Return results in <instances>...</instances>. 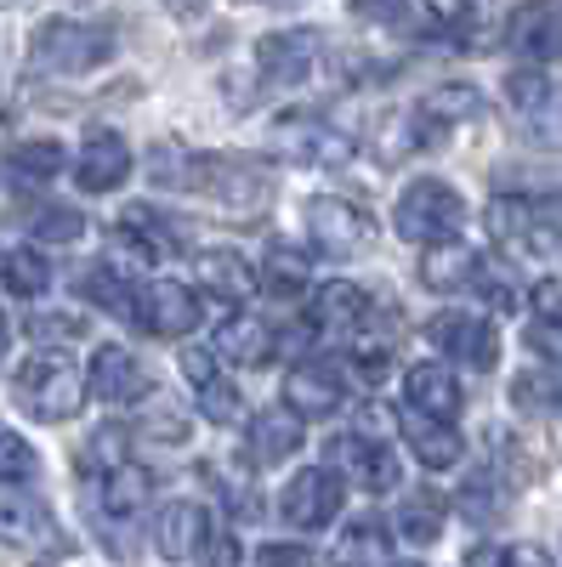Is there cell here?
Returning a JSON list of instances; mask_svg holds the SVG:
<instances>
[{"instance_id":"cell-1","label":"cell","mask_w":562,"mask_h":567,"mask_svg":"<svg viewBox=\"0 0 562 567\" xmlns=\"http://www.w3.org/2000/svg\"><path fill=\"white\" fill-rule=\"evenodd\" d=\"M154 154H160L165 165H176V171L154 176L160 187L205 194V199H216V205H227V210H239V216H251V210L267 205V176L251 171V165H239V159H222V154H182V148H154Z\"/></svg>"},{"instance_id":"cell-2","label":"cell","mask_w":562,"mask_h":567,"mask_svg":"<svg viewBox=\"0 0 562 567\" xmlns=\"http://www.w3.org/2000/svg\"><path fill=\"white\" fill-rule=\"evenodd\" d=\"M109 58H114V34L80 18H45L29 34V63L40 74H91Z\"/></svg>"},{"instance_id":"cell-3","label":"cell","mask_w":562,"mask_h":567,"mask_svg":"<svg viewBox=\"0 0 562 567\" xmlns=\"http://www.w3.org/2000/svg\"><path fill=\"white\" fill-rule=\"evenodd\" d=\"M392 227L403 233L409 245H449V239H460V227H466V199L454 194L449 182H438V176H420V182H409L403 194H398V210H392Z\"/></svg>"},{"instance_id":"cell-4","label":"cell","mask_w":562,"mask_h":567,"mask_svg":"<svg viewBox=\"0 0 562 567\" xmlns=\"http://www.w3.org/2000/svg\"><path fill=\"white\" fill-rule=\"evenodd\" d=\"M18 409L29 420H45V425H58V420H74L80 403H85V381H80V369L58 352H34L23 369H18Z\"/></svg>"},{"instance_id":"cell-5","label":"cell","mask_w":562,"mask_h":567,"mask_svg":"<svg viewBox=\"0 0 562 567\" xmlns=\"http://www.w3.org/2000/svg\"><path fill=\"white\" fill-rule=\"evenodd\" d=\"M149 494H154V483H149V471L136 465V460H125V465H114V471H103V477H98V494H91V523H103L114 556H131L120 534L136 523V516H143Z\"/></svg>"},{"instance_id":"cell-6","label":"cell","mask_w":562,"mask_h":567,"mask_svg":"<svg viewBox=\"0 0 562 567\" xmlns=\"http://www.w3.org/2000/svg\"><path fill=\"white\" fill-rule=\"evenodd\" d=\"M489 239H494L511 261H551V256H562L556 227H551L545 210L529 205V199H494V205H489Z\"/></svg>"},{"instance_id":"cell-7","label":"cell","mask_w":562,"mask_h":567,"mask_svg":"<svg viewBox=\"0 0 562 567\" xmlns=\"http://www.w3.org/2000/svg\"><path fill=\"white\" fill-rule=\"evenodd\" d=\"M341 505H347V483L336 477L330 465L296 471V477L285 483V494H278V516H285L290 528H302V534L330 528L336 516H341Z\"/></svg>"},{"instance_id":"cell-8","label":"cell","mask_w":562,"mask_h":567,"mask_svg":"<svg viewBox=\"0 0 562 567\" xmlns=\"http://www.w3.org/2000/svg\"><path fill=\"white\" fill-rule=\"evenodd\" d=\"M307 239L318 256L330 261H352L375 245V221L352 205V199H313L307 205Z\"/></svg>"},{"instance_id":"cell-9","label":"cell","mask_w":562,"mask_h":567,"mask_svg":"<svg viewBox=\"0 0 562 567\" xmlns=\"http://www.w3.org/2000/svg\"><path fill=\"white\" fill-rule=\"evenodd\" d=\"M273 142H278V154H285V159L318 165V171H341V165L358 154V142H352L347 131L324 125V120H313V114H285V120H278V131H273Z\"/></svg>"},{"instance_id":"cell-10","label":"cell","mask_w":562,"mask_h":567,"mask_svg":"<svg viewBox=\"0 0 562 567\" xmlns=\"http://www.w3.org/2000/svg\"><path fill=\"white\" fill-rule=\"evenodd\" d=\"M324 58V34L318 29H273L256 40V69L267 85H307Z\"/></svg>"},{"instance_id":"cell-11","label":"cell","mask_w":562,"mask_h":567,"mask_svg":"<svg viewBox=\"0 0 562 567\" xmlns=\"http://www.w3.org/2000/svg\"><path fill=\"white\" fill-rule=\"evenodd\" d=\"M0 545H18V550H34V556H63L69 550L58 516L18 488H0Z\"/></svg>"},{"instance_id":"cell-12","label":"cell","mask_w":562,"mask_h":567,"mask_svg":"<svg viewBox=\"0 0 562 567\" xmlns=\"http://www.w3.org/2000/svg\"><path fill=\"white\" fill-rule=\"evenodd\" d=\"M131 318L143 323L149 336H160V341H187L200 329V296L187 290V284H176V278H154L149 290L136 296Z\"/></svg>"},{"instance_id":"cell-13","label":"cell","mask_w":562,"mask_h":567,"mask_svg":"<svg viewBox=\"0 0 562 567\" xmlns=\"http://www.w3.org/2000/svg\"><path fill=\"white\" fill-rule=\"evenodd\" d=\"M330 471L341 483H358L364 494L398 488V454L387 443H375V437H358V432L330 437Z\"/></svg>"},{"instance_id":"cell-14","label":"cell","mask_w":562,"mask_h":567,"mask_svg":"<svg viewBox=\"0 0 562 567\" xmlns=\"http://www.w3.org/2000/svg\"><path fill=\"white\" fill-rule=\"evenodd\" d=\"M505 45L518 58H529L534 69L562 58V0H523V7L505 18Z\"/></svg>"},{"instance_id":"cell-15","label":"cell","mask_w":562,"mask_h":567,"mask_svg":"<svg viewBox=\"0 0 562 567\" xmlns=\"http://www.w3.org/2000/svg\"><path fill=\"white\" fill-rule=\"evenodd\" d=\"M427 336H432L438 352H449L466 369H494L500 363V336H494V323L478 318V312H443V318H432Z\"/></svg>"},{"instance_id":"cell-16","label":"cell","mask_w":562,"mask_h":567,"mask_svg":"<svg viewBox=\"0 0 562 567\" xmlns=\"http://www.w3.org/2000/svg\"><path fill=\"white\" fill-rule=\"evenodd\" d=\"M85 386H91V398L98 403H114V409H125V403H143V392H149V369L136 363L125 347H98L91 352V369H85Z\"/></svg>"},{"instance_id":"cell-17","label":"cell","mask_w":562,"mask_h":567,"mask_svg":"<svg viewBox=\"0 0 562 567\" xmlns=\"http://www.w3.org/2000/svg\"><path fill=\"white\" fill-rule=\"evenodd\" d=\"M347 398V381H341V369L336 363H324V358H307L285 374V409H296L302 420H324V414H336Z\"/></svg>"},{"instance_id":"cell-18","label":"cell","mask_w":562,"mask_h":567,"mask_svg":"<svg viewBox=\"0 0 562 567\" xmlns=\"http://www.w3.org/2000/svg\"><path fill=\"white\" fill-rule=\"evenodd\" d=\"M131 176V148L120 131H85L80 159H74V182L85 194H114V187Z\"/></svg>"},{"instance_id":"cell-19","label":"cell","mask_w":562,"mask_h":567,"mask_svg":"<svg viewBox=\"0 0 562 567\" xmlns=\"http://www.w3.org/2000/svg\"><path fill=\"white\" fill-rule=\"evenodd\" d=\"M364 318H369V296L358 290V284H347V278L318 284L313 301H307V329H313V336H324V341L352 336Z\"/></svg>"},{"instance_id":"cell-20","label":"cell","mask_w":562,"mask_h":567,"mask_svg":"<svg viewBox=\"0 0 562 567\" xmlns=\"http://www.w3.org/2000/svg\"><path fill=\"white\" fill-rule=\"evenodd\" d=\"M205 539H211V516L200 499H171L154 523V545L165 561H200L205 556Z\"/></svg>"},{"instance_id":"cell-21","label":"cell","mask_w":562,"mask_h":567,"mask_svg":"<svg viewBox=\"0 0 562 567\" xmlns=\"http://www.w3.org/2000/svg\"><path fill=\"white\" fill-rule=\"evenodd\" d=\"M398 425H403L409 454H415L420 465H427V471H449V465H460L466 443H460V432H454L449 420H432V414H420V409H409V403H403Z\"/></svg>"},{"instance_id":"cell-22","label":"cell","mask_w":562,"mask_h":567,"mask_svg":"<svg viewBox=\"0 0 562 567\" xmlns=\"http://www.w3.org/2000/svg\"><path fill=\"white\" fill-rule=\"evenodd\" d=\"M403 398H409V409L432 414V420H449V425H454V414H460V403H466L449 363H415V369L403 374Z\"/></svg>"},{"instance_id":"cell-23","label":"cell","mask_w":562,"mask_h":567,"mask_svg":"<svg viewBox=\"0 0 562 567\" xmlns=\"http://www.w3.org/2000/svg\"><path fill=\"white\" fill-rule=\"evenodd\" d=\"M194 272H200V284H205L216 301L245 307V301L256 296V267H251L239 250H205V256L194 261Z\"/></svg>"},{"instance_id":"cell-24","label":"cell","mask_w":562,"mask_h":567,"mask_svg":"<svg viewBox=\"0 0 562 567\" xmlns=\"http://www.w3.org/2000/svg\"><path fill=\"white\" fill-rule=\"evenodd\" d=\"M222 363H245V369H256V363H267L273 352H278V341H273V329L262 323V318H251V312H233L222 329H216V347H211Z\"/></svg>"},{"instance_id":"cell-25","label":"cell","mask_w":562,"mask_h":567,"mask_svg":"<svg viewBox=\"0 0 562 567\" xmlns=\"http://www.w3.org/2000/svg\"><path fill=\"white\" fill-rule=\"evenodd\" d=\"M302 449V414L285 409V403H273L251 420V460L256 465H278V460H290Z\"/></svg>"},{"instance_id":"cell-26","label":"cell","mask_w":562,"mask_h":567,"mask_svg":"<svg viewBox=\"0 0 562 567\" xmlns=\"http://www.w3.org/2000/svg\"><path fill=\"white\" fill-rule=\"evenodd\" d=\"M387 556H392V534H387L381 516H352L347 534L336 539L341 567H387Z\"/></svg>"},{"instance_id":"cell-27","label":"cell","mask_w":562,"mask_h":567,"mask_svg":"<svg viewBox=\"0 0 562 567\" xmlns=\"http://www.w3.org/2000/svg\"><path fill=\"white\" fill-rule=\"evenodd\" d=\"M307 278H313V267H307V256L296 245H267L262 272H256V290H267L278 301H296L307 290Z\"/></svg>"},{"instance_id":"cell-28","label":"cell","mask_w":562,"mask_h":567,"mask_svg":"<svg viewBox=\"0 0 562 567\" xmlns=\"http://www.w3.org/2000/svg\"><path fill=\"white\" fill-rule=\"evenodd\" d=\"M443 523H449V505H443V494H432V488H415V494L398 505V534H403L409 545H438V539H443Z\"/></svg>"},{"instance_id":"cell-29","label":"cell","mask_w":562,"mask_h":567,"mask_svg":"<svg viewBox=\"0 0 562 567\" xmlns=\"http://www.w3.org/2000/svg\"><path fill=\"white\" fill-rule=\"evenodd\" d=\"M472 272H478V250H466L460 239L432 245L427 261H420V284H427V290H466Z\"/></svg>"},{"instance_id":"cell-30","label":"cell","mask_w":562,"mask_h":567,"mask_svg":"<svg viewBox=\"0 0 562 567\" xmlns=\"http://www.w3.org/2000/svg\"><path fill=\"white\" fill-rule=\"evenodd\" d=\"M511 403L523 414H545V420H562V369H529L511 381Z\"/></svg>"},{"instance_id":"cell-31","label":"cell","mask_w":562,"mask_h":567,"mask_svg":"<svg viewBox=\"0 0 562 567\" xmlns=\"http://www.w3.org/2000/svg\"><path fill=\"white\" fill-rule=\"evenodd\" d=\"M7 171L23 176V182H58V176L69 171V154H63V142H52V136L18 142V148L7 154Z\"/></svg>"},{"instance_id":"cell-32","label":"cell","mask_w":562,"mask_h":567,"mask_svg":"<svg viewBox=\"0 0 562 567\" xmlns=\"http://www.w3.org/2000/svg\"><path fill=\"white\" fill-rule=\"evenodd\" d=\"M415 109L443 131V125H460V120H478V114H483V97H478L472 85H438V91H427Z\"/></svg>"},{"instance_id":"cell-33","label":"cell","mask_w":562,"mask_h":567,"mask_svg":"<svg viewBox=\"0 0 562 567\" xmlns=\"http://www.w3.org/2000/svg\"><path fill=\"white\" fill-rule=\"evenodd\" d=\"M0 284L29 301V296H40L45 284H52V261H45L40 250H7L0 256Z\"/></svg>"},{"instance_id":"cell-34","label":"cell","mask_w":562,"mask_h":567,"mask_svg":"<svg viewBox=\"0 0 562 567\" xmlns=\"http://www.w3.org/2000/svg\"><path fill=\"white\" fill-rule=\"evenodd\" d=\"M40 477V454L12 432V425H0V488H23Z\"/></svg>"},{"instance_id":"cell-35","label":"cell","mask_w":562,"mask_h":567,"mask_svg":"<svg viewBox=\"0 0 562 567\" xmlns=\"http://www.w3.org/2000/svg\"><path fill=\"white\" fill-rule=\"evenodd\" d=\"M80 296L98 301V307L114 312V318H131V307H136V296L125 290V278H120L114 267H91V272L80 278Z\"/></svg>"},{"instance_id":"cell-36","label":"cell","mask_w":562,"mask_h":567,"mask_svg":"<svg viewBox=\"0 0 562 567\" xmlns=\"http://www.w3.org/2000/svg\"><path fill=\"white\" fill-rule=\"evenodd\" d=\"M466 290H478L494 312H518V284H511V272H505V261H489V256H478V272H472V284Z\"/></svg>"},{"instance_id":"cell-37","label":"cell","mask_w":562,"mask_h":567,"mask_svg":"<svg viewBox=\"0 0 562 567\" xmlns=\"http://www.w3.org/2000/svg\"><path fill=\"white\" fill-rule=\"evenodd\" d=\"M551 91H556V80H551L545 69H534V63H529V69H511V74H505V103L518 109V114H534V109H540V103L551 97Z\"/></svg>"},{"instance_id":"cell-38","label":"cell","mask_w":562,"mask_h":567,"mask_svg":"<svg viewBox=\"0 0 562 567\" xmlns=\"http://www.w3.org/2000/svg\"><path fill=\"white\" fill-rule=\"evenodd\" d=\"M200 414L211 425H233V420L245 414V392L233 386V381H222V374H211V381L200 386Z\"/></svg>"},{"instance_id":"cell-39","label":"cell","mask_w":562,"mask_h":567,"mask_svg":"<svg viewBox=\"0 0 562 567\" xmlns=\"http://www.w3.org/2000/svg\"><path fill=\"white\" fill-rule=\"evenodd\" d=\"M85 233V216L74 210V205H45L40 216H34V239L40 245H74Z\"/></svg>"},{"instance_id":"cell-40","label":"cell","mask_w":562,"mask_h":567,"mask_svg":"<svg viewBox=\"0 0 562 567\" xmlns=\"http://www.w3.org/2000/svg\"><path fill=\"white\" fill-rule=\"evenodd\" d=\"M29 336L40 341V347H63V341H85V318L80 312H34L29 318Z\"/></svg>"},{"instance_id":"cell-41","label":"cell","mask_w":562,"mask_h":567,"mask_svg":"<svg viewBox=\"0 0 562 567\" xmlns=\"http://www.w3.org/2000/svg\"><path fill=\"white\" fill-rule=\"evenodd\" d=\"M125 460H131V449H125L120 425H103V432L85 437V449H80V465H85V471L98 465V477H103V471H114V465H125Z\"/></svg>"},{"instance_id":"cell-42","label":"cell","mask_w":562,"mask_h":567,"mask_svg":"<svg viewBox=\"0 0 562 567\" xmlns=\"http://www.w3.org/2000/svg\"><path fill=\"white\" fill-rule=\"evenodd\" d=\"M347 7L369 23H427V29H438V18H427L415 0H347Z\"/></svg>"},{"instance_id":"cell-43","label":"cell","mask_w":562,"mask_h":567,"mask_svg":"<svg viewBox=\"0 0 562 567\" xmlns=\"http://www.w3.org/2000/svg\"><path fill=\"white\" fill-rule=\"evenodd\" d=\"M523 131H529V142H540V148H562V85L534 114H523Z\"/></svg>"},{"instance_id":"cell-44","label":"cell","mask_w":562,"mask_h":567,"mask_svg":"<svg viewBox=\"0 0 562 567\" xmlns=\"http://www.w3.org/2000/svg\"><path fill=\"white\" fill-rule=\"evenodd\" d=\"M460 511L472 516V523H494V516H500V505H494V477H489V471H478V477L460 488Z\"/></svg>"},{"instance_id":"cell-45","label":"cell","mask_w":562,"mask_h":567,"mask_svg":"<svg viewBox=\"0 0 562 567\" xmlns=\"http://www.w3.org/2000/svg\"><path fill=\"white\" fill-rule=\"evenodd\" d=\"M256 567H318L313 545H290V539H273L256 550Z\"/></svg>"},{"instance_id":"cell-46","label":"cell","mask_w":562,"mask_h":567,"mask_svg":"<svg viewBox=\"0 0 562 567\" xmlns=\"http://www.w3.org/2000/svg\"><path fill=\"white\" fill-rule=\"evenodd\" d=\"M529 347H534L551 369H562V318H534V323H529Z\"/></svg>"},{"instance_id":"cell-47","label":"cell","mask_w":562,"mask_h":567,"mask_svg":"<svg viewBox=\"0 0 562 567\" xmlns=\"http://www.w3.org/2000/svg\"><path fill=\"white\" fill-rule=\"evenodd\" d=\"M529 307H534L540 318H562V272L534 284V290H529Z\"/></svg>"},{"instance_id":"cell-48","label":"cell","mask_w":562,"mask_h":567,"mask_svg":"<svg viewBox=\"0 0 562 567\" xmlns=\"http://www.w3.org/2000/svg\"><path fill=\"white\" fill-rule=\"evenodd\" d=\"M387 369H392V358H387L381 347H369V352L352 358V374H358L364 386H381V381H387Z\"/></svg>"},{"instance_id":"cell-49","label":"cell","mask_w":562,"mask_h":567,"mask_svg":"<svg viewBox=\"0 0 562 567\" xmlns=\"http://www.w3.org/2000/svg\"><path fill=\"white\" fill-rule=\"evenodd\" d=\"M200 561H205V567H239V539H233V534H211Z\"/></svg>"},{"instance_id":"cell-50","label":"cell","mask_w":562,"mask_h":567,"mask_svg":"<svg viewBox=\"0 0 562 567\" xmlns=\"http://www.w3.org/2000/svg\"><path fill=\"white\" fill-rule=\"evenodd\" d=\"M500 567H556V561L545 545H511V550H500Z\"/></svg>"},{"instance_id":"cell-51","label":"cell","mask_w":562,"mask_h":567,"mask_svg":"<svg viewBox=\"0 0 562 567\" xmlns=\"http://www.w3.org/2000/svg\"><path fill=\"white\" fill-rule=\"evenodd\" d=\"M211 358H216L211 347H187V352H182V369H187V381H194V386H205L211 374H216V363H211Z\"/></svg>"},{"instance_id":"cell-52","label":"cell","mask_w":562,"mask_h":567,"mask_svg":"<svg viewBox=\"0 0 562 567\" xmlns=\"http://www.w3.org/2000/svg\"><path fill=\"white\" fill-rule=\"evenodd\" d=\"M165 12H176V18H200V12H205V0H165Z\"/></svg>"},{"instance_id":"cell-53","label":"cell","mask_w":562,"mask_h":567,"mask_svg":"<svg viewBox=\"0 0 562 567\" xmlns=\"http://www.w3.org/2000/svg\"><path fill=\"white\" fill-rule=\"evenodd\" d=\"M12 347V323H7V312H0V352Z\"/></svg>"},{"instance_id":"cell-54","label":"cell","mask_w":562,"mask_h":567,"mask_svg":"<svg viewBox=\"0 0 562 567\" xmlns=\"http://www.w3.org/2000/svg\"><path fill=\"white\" fill-rule=\"evenodd\" d=\"M551 210H562V199H556V205H551ZM545 221H551V227H556V245H562V216H545Z\"/></svg>"},{"instance_id":"cell-55","label":"cell","mask_w":562,"mask_h":567,"mask_svg":"<svg viewBox=\"0 0 562 567\" xmlns=\"http://www.w3.org/2000/svg\"><path fill=\"white\" fill-rule=\"evenodd\" d=\"M251 7H302V0H251Z\"/></svg>"},{"instance_id":"cell-56","label":"cell","mask_w":562,"mask_h":567,"mask_svg":"<svg viewBox=\"0 0 562 567\" xmlns=\"http://www.w3.org/2000/svg\"><path fill=\"white\" fill-rule=\"evenodd\" d=\"M0 7H12V0H0Z\"/></svg>"},{"instance_id":"cell-57","label":"cell","mask_w":562,"mask_h":567,"mask_svg":"<svg viewBox=\"0 0 562 567\" xmlns=\"http://www.w3.org/2000/svg\"><path fill=\"white\" fill-rule=\"evenodd\" d=\"M403 567H415V561H403Z\"/></svg>"}]
</instances>
